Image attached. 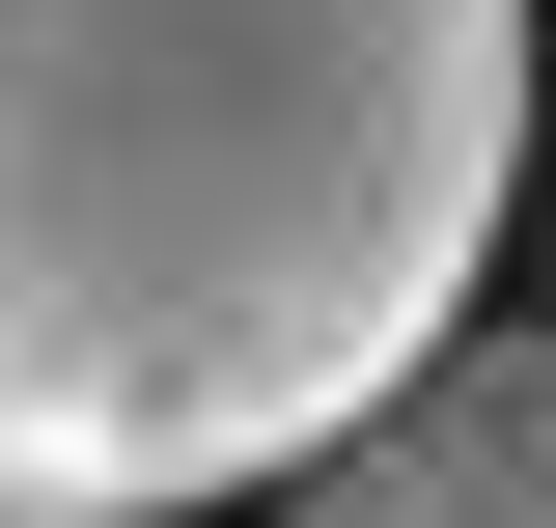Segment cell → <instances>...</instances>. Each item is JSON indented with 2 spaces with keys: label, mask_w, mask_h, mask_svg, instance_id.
Masks as SVG:
<instances>
[{
  "label": "cell",
  "mask_w": 556,
  "mask_h": 528,
  "mask_svg": "<svg viewBox=\"0 0 556 528\" xmlns=\"http://www.w3.org/2000/svg\"><path fill=\"white\" fill-rule=\"evenodd\" d=\"M529 196V0H0V528L306 473Z\"/></svg>",
  "instance_id": "cell-1"
},
{
  "label": "cell",
  "mask_w": 556,
  "mask_h": 528,
  "mask_svg": "<svg viewBox=\"0 0 556 528\" xmlns=\"http://www.w3.org/2000/svg\"><path fill=\"white\" fill-rule=\"evenodd\" d=\"M278 528H556V334H529V306H501V334L445 306L334 445L278 473Z\"/></svg>",
  "instance_id": "cell-2"
}]
</instances>
